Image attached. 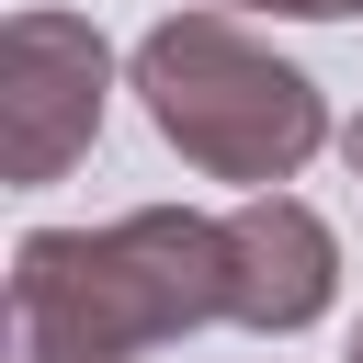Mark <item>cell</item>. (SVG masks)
Listing matches in <instances>:
<instances>
[{"instance_id":"cell-1","label":"cell","mask_w":363,"mask_h":363,"mask_svg":"<svg viewBox=\"0 0 363 363\" xmlns=\"http://www.w3.org/2000/svg\"><path fill=\"white\" fill-rule=\"evenodd\" d=\"M227 318V216L136 204L102 227H34L0 295V363H136Z\"/></svg>"},{"instance_id":"cell-2","label":"cell","mask_w":363,"mask_h":363,"mask_svg":"<svg viewBox=\"0 0 363 363\" xmlns=\"http://www.w3.org/2000/svg\"><path fill=\"white\" fill-rule=\"evenodd\" d=\"M125 91L147 102V125H159V147L182 170L238 182V193H284L329 147V91L216 0L147 23L136 57H125Z\"/></svg>"},{"instance_id":"cell-3","label":"cell","mask_w":363,"mask_h":363,"mask_svg":"<svg viewBox=\"0 0 363 363\" xmlns=\"http://www.w3.org/2000/svg\"><path fill=\"white\" fill-rule=\"evenodd\" d=\"M113 113V45L79 11H11L0 23V170L11 193L68 182Z\"/></svg>"},{"instance_id":"cell-4","label":"cell","mask_w":363,"mask_h":363,"mask_svg":"<svg viewBox=\"0 0 363 363\" xmlns=\"http://www.w3.org/2000/svg\"><path fill=\"white\" fill-rule=\"evenodd\" d=\"M340 295V238L306 193H238L227 204V329L295 340Z\"/></svg>"},{"instance_id":"cell-5","label":"cell","mask_w":363,"mask_h":363,"mask_svg":"<svg viewBox=\"0 0 363 363\" xmlns=\"http://www.w3.org/2000/svg\"><path fill=\"white\" fill-rule=\"evenodd\" d=\"M216 11H238V23L250 11H272V23H352L363 0H216Z\"/></svg>"},{"instance_id":"cell-6","label":"cell","mask_w":363,"mask_h":363,"mask_svg":"<svg viewBox=\"0 0 363 363\" xmlns=\"http://www.w3.org/2000/svg\"><path fill=\"white\" fill-rule=\"evenodd\" d=\"M340 159H352V182H363V113H352V125H340Z\"/></svg>"},{"instance_id":"cell-7","label":"cell","mask_w":363,"mask_h":363,"mask_svg":"<svg viewBox=\"0 0 363 363\" xmlns=\"http://www.w3.org/2000/svg\"><path fill=\"white\" fill-rule=\"evenodd\" d=\"M340 363H363V329H352V352H340Z\"/></svg>"}]
</instances>
